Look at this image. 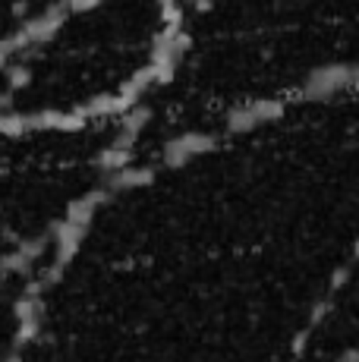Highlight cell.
Listing matches in <instances>:
<instances>
[{"label": "cell", "instance_id": "obj_3", "mask_svg": "<svg viewBox=\"0 0 359 362\" xmlns=\"http://www.w3.org/2000/svg\"><path fill=\"white\" fill-rule=\"evenodd\" d=\"M45 268H19L0 274V362H23L35 328L38 281Z\"/></svg>", "mask_w": 359, "mask_h": 362}, {"label": "cell", "instance_id": "obj_6", "mask_svg": "<svg viewBox=\"0 0 359 362\" xmlns=\"http://www.w3.org/2000/svg\"><path fill=\"white\" fill-rule=\"evenodd\" d=\"M205 148H211L208 136H202V132H186V136H177V139H170V142H164L161 161L167 167H180V164L189 161V158L202 155Z\"/></svg>", "mask_w": 359, "mask_h": 362}, {"label": "cell", "instance_id": "obj_2", "mask_svg": "<svg viewBox=\"0 0 359 362\" xmlns=\"http://www.w3.org/2000/svg\"><path fill=\"white\" fill-rule=\"evenodd\" d=\"M133 164L120 120L0 123V274L45 268Z\"/></svg>", "mask_w": 359, "mask_h": 362}, {"label": "cell", "instance_id": "obj_7", "mask_svg": "<svg viewBox=\"0 0 359 362\" xmlns=\"http://www.w3.org/2000/svg\"><path fill=\"white\" fill-rule=\"evenodd\" d=\"M284 114V104L281 101H255L249 107H240L230 114V120H227V129L233 132H246L252 127H259V123H268L274 120V117Z\"/></svg>", "mask_w": 359, "mask_h": 362}, {"label": "cell", "instance_id": "obj_5", "mask_svg": "<svg viewBox=\"0 0 359 362\" xmlns=\"http://www.w3.org/2000/svg\"><path fill=\"white\" fill-rule=\"evenodd\" d=\"M353 82H359V66L353 64H328L319 66L309 73V79L302 82V98H312V101H324L331 98L334 92H343L350 88Z\"/></svg>", "mask_w": 359, "mask_h": 362}, {"label": "cell", "instance_id": "obj_1", "mask_svg": "<svg viewBox=\"0 0 359 362\" xmlns=\"http://www.w3.org/2000/svg\"><path fill=\"white\" fill-rule=\"evenodd\" d=\"M174 0H73L0 57V123L123 120L186 51Z\"/></svg>", "mask_w": 359, "mask_h": 362}, {"label": "cell", "instance_id": "obj_4", "mask_svg": "<svg viewBox=\"0 0 359 362\" xmlns=\"http://www.w3.org/2000/svg\"><path fill=\"white\" fill-rule=\"evenodd\" d=\"M73 0H0V57L23 45L35 29Z\"/></svg>", "mask_w": 359, "mask_h": 362}]
</instances>
